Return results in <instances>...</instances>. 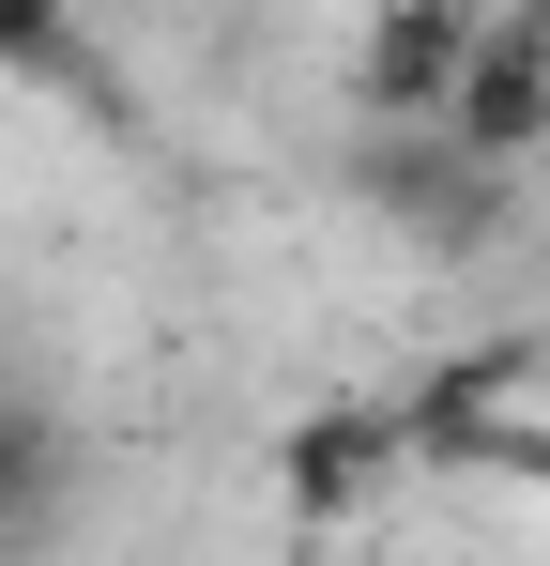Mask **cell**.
<instances>
[{"label":"cell","mask_w":550,"mask_h":566,"mask_svg":"<svg viewBox=\"0 0 550 566\" xmlns=\"http://www.w3.org/2000/svg\"><path fill=\"white\" fill-rule=\"evenodd\" d=\"M62 490H77V444H62V413L0 382V566L31 552L46 521H62Z\"/></svg>","instance_id":"obj_1"},{"label":"cell","mask_w":550,"mask_h":566,"mask_svg":"<svg viewBox=\"0 0 550 566\" xmlns=\"http://www.w3.org/2000/svg\"><path fill=\"white\" fill-rule=\"evenodd\" d=\"M0 77H46V93H107L77 0H0Z\"/></svg>","instance_id":"obj_2"}]
</instances>
